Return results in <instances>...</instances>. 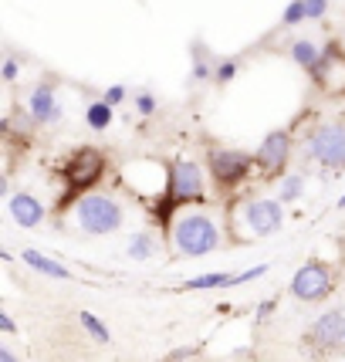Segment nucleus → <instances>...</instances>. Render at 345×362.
<instances>
[{
    "instance_id": "1",
    "label": "nucleus",
    "mask_w": 345,
    "mask_h": 362,
    "mask_svg": "<svg viewBox=\"0 0 345 362\" xmlns=\"http://www.w3.org/2000/svg\"><path fill=\"white\" fill-rule=\"evenodd\" d=\"M170 240H172V251L183 254V257H204V254H214L220 247V223L204 214V210H187L180 217H172V230H170Z\"/></svg>"
},
{
    "instance_id": "2",
    "label": "nucleus",
    "mask_w": 345,
    "mask_h": 362,
    "mask_svg": "<svg viewBox=\"0 0 345 362\" xmlns=\"http://www.w3.org/2000/svg\"><path fill=\"white\" fill-rule=\"evenodd\" d=\"M206 197V176L204 166H197L193 159H176L170 166V183L163 200H156V221L172 223V210L187 204H200Z\"/></svg>"
},
{
    "instance_id": "3",
    "label": "nucleus",
    "mask_w": 345,
    "mask_h": 362,
    "mask_svg": "<svg viewBox=\"0 0 345 362\" xmlns=\"http://www.w3.org/2000/svg\"><path fill=\"white\" fill-rule=\"evenodd\" d=\"M71 221L78 227L81 234H92V237H105V234H115L122 230L126 223V210L122 204L109 197V193H85L71 204Z\"/></svg>"
},
{
    "instance_id": "4",
    "label": "nucleus",
    "mask_w": 345,
    "mask_h": 362,
    "mask_svg": "<svg viewBox=\"0 0 345 362\" xmlns=\"http://www.w3.org/2000/svg\"><path fill=\"white\" fill-rule=\"evenodd\" d=\"M102 173H105V156H102L98 149H92V146L75 149L71 156L64 159V166H62V176H64L62 204H75L78 197H85V193L102 180Z\"/></svg>"
},
{
    "instance_id": "5",
    "label": "nucleus",
    "mask_w": 345,
    "mask_h": 362,
    "mask_svg": "<svg viewBox=\"0 0 345 362\" xmlns=\"http://www.w3.org/2000/svg\"><path fill=\"white\" fill-rule=\"evenodd\" d=\"M254 166H257V159H254V153H247V149L217 146V149L206 153V173L214 180V187H220V189L240 187V183L251 176Z\"/></svg>"
},
{
    "instance_id": "6",
    "label": "nucleus",
    "mask_w": 345,
    "mask_h": 362,
    "mask_svg": "<svg viewBox=\"0 0 345 362\" xmlns=\"http://www.w3.org/2000/svg\"><path fill=\"white\" fill-rule=\"evenodd\" d=\"M308 156L332 173H342L345 170V126L342 122H322L315 126V132L305 142Z\"/></svg>"
},
{
    "instance_id": "7",
    "label": "nucleus",
    "mask_w": 345,
    "mask_h": 362,
    "mask_svg": "<svg viewBox=\"0 0 345 362\" xmlns=\"http://www.w3.org/2000/svg\"><path fill=\"white\" fill-rule=\"evenodd\" d=\"M240 221L247 227L251 237H271L284 227V204L271 200V197H257L240 206Z\"/></svg>"
},
{
    "instance_id": "8",
    "label": "nucleus",
    "mask_w": 345,
    "mask_h": 362,
    "mask_svg": "<svg viewBox=\"0 0 345 362\" xmlns=\"http://www.w3.org/2000/svg\"><path fill=\"white\" fill-rule=\"evenodd\" d=\"M295 153V136H291V129H274V132H267L261 146H257V170L267 176H281L284 166H288V159Z\"/></svg>"
},
{
    "instance_id": "9",
    "label": "nucleus",
    "mask_w": 345,
    "mask_h": 362,
    "mask_svg": "<svg viewBox=\"0 0 345 362\" xmlns=\"http://www.w3.org/2000/svg\"><path fill=\"white\" fill-rule=\"evenodd\" d=\"M332 291V271L322 261H305L291 278V295L301 301H325Z\"/></svg>"
},
{
    "instance_id": "10",
    "label": "nucleus",
    "mask_w": 345,
    "mask_h": 362,
    "mask_svg": "<svg viewBox=\"0 0 345 362\" xmlns=\"http://www.w3.org/2000/svg\"><path fill=\"white\" fill-rule=\"evenodd\" d=\"M28 115L37 126H58L64 115V105L58 102V95L51 85H34L28 95Z\"/></svg>"
},
{
    "instance_id": "11",
    "label": "nucleus",
    "mask_w": 345,
    "mask_h": 362,
    "mask_svg": "<svg viewBox=\"0 0 345 362\" xmlns=\"http://www.w3.org/2000/svg\"><path fill=\"white\" fill-rule=\"evenodd\" d=\"M308 339H312L315 349L329 352L335 346H345V312L342 308H332L322 318H315V325L308 329Z\"/></svg>"
},
{
    "instance_id": "12",
    "label": "nucleus",
    "mask_w": 345,
    "mask_h": 362,
    "mask_svg": "<svg viewBox=\"0 0 345 362\" xmlns=\"http://www.w3.org/2000/svg\"><path fill=\"white\" fill-rule=\"evenodd\" d=\"M7 210H11V217H14V223H21V227H41V221H45V204L37 200V197H31L28 189H21V193H11L7 197Z\"/></svg>"
},
{
    "instance_id": "13",
    "label": "nucleus",
    "mask_w": 345,
    "mask_h": 362,
    "mask_svg": "<svg viewBox=\"0 0 345 362\" xmlns=\"http://www.w3.org/2000/svg\"><path fill=\"white\" fill-rule=\"evenodd\" d=\"M21 261H24V264H28L31 271H37V274H45V278H54V281H71V271L64 268L62 261L47 257L45 251H34V247H28V251L21 254Z\"/></svg>"
},
{
    "instance_id": "14",
    "label": "nucleus",
    "mask_w": 345,
    "mask_h": 362,
    "mask_svg": "<svg viewBox=\"0 0 345 362\" xmlns=\"http://www.w3.org/2000/svg\"><path fill=\"white\" fill-rule=\"evenodd\" d=\"M322 54H325V47L318 45V41H312V37H298V41L291 45V62L298 64V68H305L308 75L318 68Z\"/></svg>"
},
{
    "instance_id": "15",
    "label": "nucleus",
    "mask_w": 345,
    "mask_h": 362,
    "mask_svg": "<svg viewBox=\"0 0 345 362\" xmlns=\"http://www.w3.org/2000/svg\"><path fill=\"white\" fill-rule=\"evenodd\" d=\"M240 284V274H223V271H210L200 278H189L183 281V291H214V288H234Z\"/></svg>"
},
{
    "instance_id": "16",
    "label": "nucleus",
    "mask_w": 345,
    "mask_h": 362,
    "mask_svg": "<svg viewBox=\"0 0 345 362\" xmlns=\"http://www.w3.org/2000/svg\"><path fill=\"white\" fill-rule=\"evenodd\" d=\"M156 251H159V240H156L153 230H136L126 244V254L132 257V261H149Z\"/></svg>"
},
{
    "instance_id": "17",
    "label": "nucleus",
    "mask_w": 345,
    "mask_h": 362,
    "mask_svg": "<svg viewBox=\"0 0 345 362\" xmlns=\"http://www.w3.org/2000/svg\"><path fill=\"white\" fill-rule=\"evenodd\" d=\"M214 68H217V58H210L204 41H193V71H189V81H214Z\"/></svg>"
},
{
    "instance_id": "18",
    "label": "nucleus",
    "mask_w": 345,
    "mask_h": 362,
    "mask_svg": "<svg viewBox=\"0 0 345 362\" xmlns=\"http://www.w3.org/2000/svg\"><path fill=\"white\" fill-rule=\"evenodd\" d=\"M112 119H115V105H109L105 98H95L92 105L85 109V126L95 129V132H105L112 126Z\"/></svg>"
},
{
    "instance_id": "19",
    "label": "nucleus",
    "mask_w": 345,
    "mask_h": 362,
    "mask_svg": "<svg viewBox=\"0 0 345 362\" xmlns=\"http://www.w3.org/2000/svg\"><path fill=\"white\" fill-rule=\"evenodd\" d=\"M78 322H81V329L88 332V335H92L95 342H102V346H109L112 342V332H109V325H105V322H102V318L98 315H92V312H81L78 315Z\"/></svg>"
},
{
    "instance_id": "20",
    "label": "nucleus",
    "mask_w": 345,
    "mask_h": 362,
    "mask_svg": "<svg viewBox=\"0 0 345 362\" xmlns=\"http://www.w3.org/2000/svg\"><path fill=\"white\" fill-rule=\"evenodd\" d=\"M301 193H305V176L301 173H291L281 180V189H278V200L281 204H298Z\"/></svg>"
},
{
    "instance_id": "21",
    "label": "nucleus",
    "mask_w": 345,
    "mask_h": 362,
    "mask_svg": "<svg viewBox=\"0 0 345 362\" xmlns=\"http://www.w3.org/2000/svg\"><path fill=\"white\" fill-rule=\"evenodd\" d=\"M305 21H308V0H288V7L281 11L284 28H298Z\"/></svg>"
},
{
    "instance_id": "22",
    "label": "nucleus",
    "mask_w": 345,
    "mask_h": 362,
    "mask_svg": "<svg viewBox=\"0 0 345 362\" xmlns=\"http://www.w3.org/2000/svg\"><path fill=\"white\" fill-rule=\"evenodd\" d=\"M240 71V62L237 58H220L217 68H214V85H230Z\"/></svg>"
},
{
    "instance_id": "23",
    "label": "nucleus",
    "mask_w": 345,
    "mask_h": 362,
    "mask_svg": "<svg viewBox=\"0 0 345 362\" xmlns=\"http://www.w3.org/2000/svg\"><path fill=\"white\" fill-rule=\"evenodd\" d=\"M159 102L153 92H136V115H142V119H149V115H156Z\"/></svg>"
},
{
    "instance_id": "24",
    "label": "nucleus",
    "mask_w": 345,
    "mask_h": 362,
    "mask_svg": "<svg viewBox=\"0 0 345 362\" xmlns=\"http://www.w3.org/2000/svg\"><path fill=\"white\" fill-rule=\"evenodd\" d=\"M102 98H105L109 105H115V109H119V105L129 98V88H126V85H109V88L102 92Z\"/></svg>"
},
{
    "instance_id": "25",
    "label": "nucleus",
    "mask_w": 345,
    "mask_h": 362,
    "mask_svg": "<svg viewBox=\"0 0 345 362\" xmlns=\"http://www.w3.org/2000/svg\"><path fill=\"white\" fill-rule=\"evenodd\" d=\"M329 0H308V21H325Z\"/></svg>"
},
{
    "instance_id": "26",
    "label": "nucleus",
    "mask_w": 345,
    "mask_h": 362,
    "mask_svg": "<svg viewBox=\"0 0 345 362\" xmlns=\"http://www.w3.org/2000/svg\"><path fill=\"white\" fill-rule=\"evenodd\" d=\"M17 71H21V68H17V62H14V58H7V62H4V71H0V75H4V81L11 85V81H17Z\"/></svg>"
},
{
    "instance_id": "27",
    "label": "nucleus",
    "mask_w": 345,
    "mask_h": 362,
    "mask_svg": "<svg viewBox=\"0 0 345 362\" xmlns=\"http://www.w3.org/2000/svg\"><path fill=\"white\" fill-rule=\"evenodd\" d=\"M0 329L7 332V335H14L17 325H14V318H11V312H0Z\"/></svg>"
},
{
    "instance_id": "28",
    "label": "nucleus",
    "mask_w": 345,
    "mask_h": 362,
    "mask_svg": "<svg viewBox=\"0 0 345 362\" xmlns=\"http://www.w3.org/2000/svg\"><path fill=\"white\" fill-rule=\"evenodd\" d=\"M271 312H274V301H261V308H257V322H264Z\"/></svg>"
},
{
    "instance_id": "29",
    "label": "nucleus",
    "mask_w": 345,
    "mask_h": 362,
    "mask_svg": "<svg viewBox=\"0 0 345 362\" xmlns=\"http://www.w3.org/2000/svg\"><path fill=\"white\" fill-rule=\"evenodd\" d=\"M0 362H21V359H17L14 352H11V349L4 346V349H0Z\"/></svg>"
},
{
    "instance_id": "30",
    "label": "nucleus",
    "mask_w": 345,
    "mask_h": 362,
    "mask_svg": "<svg viewBox=\"0 0 345 362\" xmlns=\"http://www.w3.org/2000/svg\"><path fill=\"white\" fill-rule=\"evenodd\" d=\"M339 210H345V193H342V197H339Z\"/></svg>"
}]
</instances>
